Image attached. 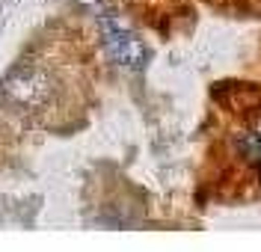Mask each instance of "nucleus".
I'll use <instances>...</instances> for the list:
<instances>
[{
    "label": "nucleus",
    "mask_w": 261,
    "mask_h": 252,
    "mask_svg": "<svg viewBox=\"0 0 261 252\" xmlns=\"http://www.w3.org/2000/svg\"><path fill=\"white\" fill-rule=\"evenodd\" d=\"M3 92L21 107H42L54 95V77L45 71V66H18L6 77Z\"/></svg>",
    "instance_id": "f257e3e1"
},
{
    "label": "nucleus",
    "mask_w": 261,
    "mask_h": 252,
    "mask_svg": "<svg viewBox=\"0 0 261 252\" xmlns=\"http://www.w3.org/2000/svg\"><path fill=\"white\" fill-rule=\"evenodd\" d=\"M241 151L249 160H255V154H261V136H241Z\"/></svg>",
    "instance_id": "20e7f679"
},
{
    "label": "nucleus",
    "mask_w": 261,
    "mask_h": 252,
    "mask_svg": "<svg viewBox=\"0 0 261 252\" xmlns=\"http://www.w3.org/2000/svg\"><path fill=\"white\" fill-rule=\"evenodd\" d=\"M214 98L220 101L228 113L252 116L261 107V86L246 83V80H223V83L214 86Z\"/></svg>",
    "instance_id": "7ed1b4c3"
},
{
    "label": "nucleus",
    "mask_w": 261,
    "mask_h": 252,
    "mask_svg": "<svg viewBox=\"0 0 261 252\" xmlns=\"http://www.w3.org/2000/svg\"><path fill=\"white\" fill-rule=\"evenodd\" d=\"M101 36H104V45L110 50V57H113L116 63L122 68H143L148 63V48L146 42L140 39V36L128 30L125 24H119L116 18L110 15H101Z\"/></svg>",
    "instance_id": "f03ea898"
}]
</instances>
